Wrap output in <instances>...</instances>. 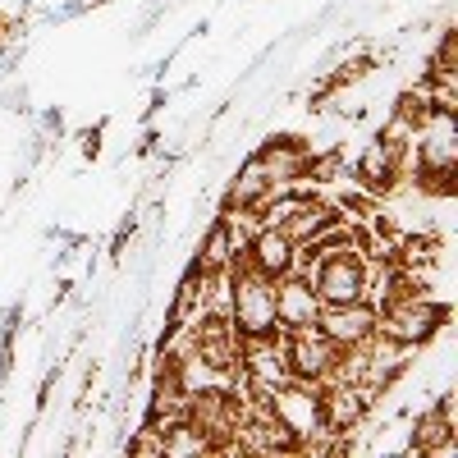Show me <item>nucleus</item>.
Segmentation results:
<instances>
[{
  "mask_svg": "<svg viewBox=\"0 0 458 458\" xmlns=\"http://www.w3.org/2000/svg\"><path fill=\"white\" fill-rule=\"evenodd\" d=\"M445 317H449V308L431 302L427 293H399L376 308V335L403 344V349H417V344H427L445 326Z\"/></svg>",
  "mask_w": 458,
  "mask_h": 458,
  "instance_id": "obj_1",
  "label": "nucleus"
},
{
  "mask_svg": "<svg viewBox=\"0 0 458 458\" xmlns=\"http://www.w3.org/2000/svg\"><path fill=\"white\" fill-rule=\"evenodd\" d=\"M243 412H248V403L225 386L188 394V427H198L216 454H234V431L243 422Z\"/></svg>",
  "mask_w": 458,
  "mask_h": 458,
  "instance_id": "obj_2",
  "label": "nucleus"
},
{
  "mask_svg": "<svg viewBox=\"0 0 458 458\" xmlns=\"http://www.w3.org/2000/svg\"><path fill=\"white\" fill-rule=\"evenodd\" d=\"M403 161H408V138H394V133H380L353 165V183L371 198H386L403 183Z\"/></svg>",
  "mask_w": 458,
  "mask_h": 458,
  "instance_id": "obj_3",
  "label": "nucleus"
},
{
  "mask_svg": "<svg viewBox=\"0 0 458 458\" xmlns=\"http://www.w3.org/2000/svg\"><path fill=\"white\" fill-rule=\"evenodd\" d=\"M312 289H317V298H321V308L367 298V257H362L358 248H353V252L321 257V261L312 266Z\"/></svg>",
  "mask_w": 458,
  "mask_h": 458,
  "instance_id": "obj_4",
  "label": "nucleus"
},
{
  "mask_svg": "<svg viewBox=\"0 0 458 458\" xmlns=\"http://www.w3.org/2000/svg\"><path fill=\"white\" fill-rule=\"evenodd\" d=\"M417 170L427 174H449L458 170V129H454V110H431L417 124Z\"/></svg>",
  "mask_w": 458,
  "mask_h": 458,
  "instance_id": "obj_5",
  "label": "nucleus"
},
{
  "mask_svg": "<svg viewBox=\"0 0 458 458\" xmlns=\"http://www.w3.org/2000/svg\"><path fill=\"white\" fill-rule=\"evenodd\" d=\"M284 358H289V371H293L298 380L326 386L330 371H335L339 349H335V344H330L317 326H308V330H289V335H284Z\"/></svg>",
  "mask_w": 458,
  "mask_h": 458,
  "instance_id": "obj_6",
  "label": "nucleus"
},
{
  "mask_svg": "<svg viewBox=\"0 0 458 458\" xmlns=\"http://www.w3.org/2000/svg\"><path fill=\"white\" fill-rule=\"evenodd\" d=\"M317 330L335 344V349H353V344H362V339L376 335V308H371L367 298H358V302H335V308H321Z\"/></svg>",
  "mask_w": 458,
  "mask_h": 458,
  "instance_id": "obj_7",
  "label": "nucleus"
},
{
  "mask_svg": "<svg viewBox=\"0 0 458 458\" xmlns=\"http://www.w3.org/2000/svg\"><path fill=\"white\" fill-rule=\"evenodd\" d=\"M317 317H321V298H317L312 280L280 276L276 280V326H280V335L308 330V326H317Z\"/></svg>",
  "mask_w": 458,
  "mask_h": 458,
  "instance_id": "obj_8",
  "label": "nucleus"
},
{
  "mask_svg": "<svg viewBox=\"0 0 458 458\" xmlns=\"http://www.w3.org/2000/svg\"><path fill=\"white\" fill-rule=\"evenodd\" d=\"M257 161H261L266 179H271V188H289L298 179H308L312 151H308V142H298V138H271L257 151Z\"/></svg>",
  "mask_w": 458,
  "mask_h": 458,
  "instance_id": "obj_9",
  "label": "nucleus"
},
{
  "mask_svg": "<svg viewBox=\"0 0 458 458\" xmlns=\"http://www.w3.org/2000/svg\"><path fill=\"white\" fill-rule=\"evenodd\" d=\"M293 252H298V243H289L280 229H257L252 243L243 248V261L252 271H261L266 280H280L293 271Z\"/></svg>",
  "mask_w": 458,
  "mask_h": 458,
  "instance_id": "obj_10",
  "label": "nucleus"
},
{
  "mask_svg": "<svg viewBox=\"0 0 458 458\" xmlns=\"http://www.w3.org/2000/svg\"><path fill=\"white\" fill-rule=\"evenodd\" d=\"M335 220H339V207H335V202L302 193V202L293 207V216L280 225V234H284L289 243H308V239H317L321 229H326V225H335Z\"/></svg>",
  "mask_w": 458,
  "mask_h": 458,
  "instance_id": "obj_11",
  "label": "nucleus"
},
{
  "mask_svg": "<svg viewBox=\"0 0 458 458\" xmlns=\"http://www.w3.org/2000/svg\"><path fill=\"white\" fill-rule=\"evenodd\" d=\"M266 193H276V188H271V179H266L261 161L252 157V161H248V165L234 174V183H229V193H225V211L257 207V202H266Z\"/></svg>",
  "mask_w": 458,
  "mask_h": 458,
  "instance_id": "obj_12",
  "label": "nucleus"
},
{
  "mask_svg": "<svg viewBox=\"0 0 458 458\" xmlns=\"http://www.w3.org/2000/svg\"><path fill=\"white\" fill-rule=\"evenodd\" d=\"M234 257H239L234 234H229L225 220H216L211 234H207V243H202V252H198V266H202L207 276H220V271H229V266H234Z\"/></svg>",
  "mask_w": 458,
  "mask_h": 458,
  "instance_id": "obj_13",
  "label": "nucleus"
},
{
  "mask_svg": "<svg viewBox=\"0 0 458 458\" xmlns=\"http://www.w3.org/2000/svg\"><path fill=\"white\" fill-rule=\"evenodd\" d=\"M161 440H165V454H170V458H183V454H198V458H202V454H216L211 440H207L198 427H188V422H174Z\"/></svg>",
  "mask_w": 458,
  "mask_h": 458,
  "instance_id": "obj_14",
  "label": "nucleus"
},
{
  "mask_svg": "<svg viewBox=\"0 0 458 458\" xmlns=\"http://www.w3.org/2000/svg\"><path fill=\"white\" fill-rule=\"evenodd\" d=\"M339 211H349L353 220H371L376 216V198L362 193V188L353 183V188H344V193H339Z\"/></svg>",
  "mask_w": 458,
  "mask_h": 458,
  "instance_id": "obj_15",
  "label": "nucleus"
},
{
  "mask_svg": "<svg viewBox=\"0 0 458 458\" xmlns=\"http://www.w3.org/2000/svg\"><path fill=\"white\" fill-rule=\"evenodd\" d=\"M129 454H165V440L157 427H142L133 440H129Z\"/></svg>",
  "mask_w": 458,
  "mask_h": 458,
  "instance_id": "obj_16",
  "label": "nucleus"
}]
</instances>
